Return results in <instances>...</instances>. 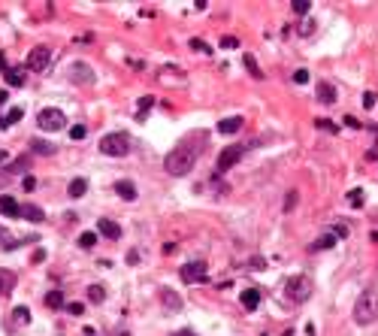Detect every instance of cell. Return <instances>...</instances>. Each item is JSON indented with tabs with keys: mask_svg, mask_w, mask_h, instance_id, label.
I'll return each mask as SVG.
<instances>
[{
	"mask_svg": "<svg viewBox=\"0 0 378 336\" xmlns=\"http://www.w3.org/2000/svg\"><path fill=\"white\" fill-rule=\"evenodd\" d=\"M30 260H33V263H43V260H46V249H37Z\"/></svg>",
	"mask_w": 378,
	"mask_h": 336,
	"instance_id": "cell-43",
	"label": "cell"
},
{
	"mask_svg": "<svg viewBox=\"0 0 378 336\" xmlns=\"http://www.w3.org/2000/svg\"><path fill=\"white\" fill-rule=\"evenodd\" d=\"M154 106V97H142L139 100V109H136V121H146V112Z\"/></svg>",
	"mask_w": 378,
	"mask_h": 336,
	"instance_id": "cell-29",
	"label": "cell"
},
{
	"mask_svg": "<svg viewBox=\"0 0 378 336\" xmlns=\"http://www.w3.org/2000/svg\"><path fill=\"white\" fill-rule=\"evenodd\" d=\"M6 100H9V94H6V91H0V106H3Z\"/></svg>",
	"mask_w": 378,
	"mask_h": 336,
	"instance_id": "cell-51",
	"label": "cell"
},
{
	"mask_svg": "<svg viewBox=\"0 0 378 336\" xmlns=\"http://www.w3.org/2000/svg\"><path fill=\"white\" fill-rule=\"evenodd\" d=\"M333 245H336L333 233H324V236H318V239L312 242V252H327V249H333Z\"/></svg>",
	"mask_w": 378,
	"mask_h": 336,
	"instance_id": "cell-19",
	"label": "cell"
},
{
	"mask_svg": "<svg viewBox=\"0 0 378 336\" xmlns=\"http://www.w3.org/2000/svg\"><path fill=\"white\" fill-rule=\"evenodd\" d=\"M51 64V49L49 46H33L30 55H27V70H33V73H46Z\"/></svg>",
	"mask_w": 378,
	"mask_h": 336,
	"instance_id": "cell-6",
	"label": "cell"
},
{
	"mask_svg": "<svg viewBox=\"0 0 378 336\" xmlns=\"http://www.w3.org/2000/svg\"><path fill=\"white\" fill-rule=\"evenodd\" d=\"M239 128H242V115H230V118L218 121V133H224V136H230V133H236Z\"/></svg>",
	"mask_w": 378,
	"mask_h": 336,
	"instance_id": "cell-13",
	"label": "cell"
},
{
	"mask_svg": "<svg viewBox=\"0 0 378 336\" xmlns=\"http://www.w3.org/2000/svg\"><path fill=\"white\" fill-rule=\"evenodd\" d=\"M354 321L357 324H375L378 321V291H363L354 303Z\"/></svg>",
	"mask_w": 378,
	"mask_h": 336,
	"instance_id": "cell-2",
	"label": "cell"
},
{
	"mask_svg": "<svg viewBox=\"0 0 378 336\" xmlns=\"http://www.w3.org/2000/svg\"><path fill=\"white\" fill-rule=\"evenodd\" d=\"M85 191H88V182H85V179H73V182H70V188H67L70 197H82Z\"/></svg>",
	"mask_w": 378,
	"mask_h": 336,
	"instance_id": "cell-25",
	"label": "cell"
},
{
	"mask_svg": "<svg viewBox=\"0 0 378 336\" xmlns=\"http://www.w3.org/2000/svg\"><path fill=\"white\" fill-rule=\"evenodd\" d=\"M30 149L37 155H55V146L51 143H43V139H30Z\"/></svg>",
	"mask_w": 378,
	"mask_h": 336,
	"instance_id": "cell-27",
	"label": "cell"
},
{
	"mask_svg": "<svg viewBox=\"0 0 378 336\" xmlns=\"http://www.w3.org/2000/svg\"><path fill=\"white\" fill-rule=\"evenodd\" d=\"M0 73H6V55L0 52Z\"/></svg>",
	"mask_w": 378,
	"mask_h": 336,
	"instance_id": "cell-49",
	"label": "cell"
},
{
	"mask_svg": "<svg viewBox=\"0 0 378 336\" xmlns=\"http://www.w3.org/2000/svg\"><path fill=\"white\" fill-rule=\"evenodd\" d=\"M218 46H221V49H236V46H239V40H236V37H224Z\"/></svg>",
	"mask_w": 378,
	"mask_h": 336,
	"instance_id": "cell-41",
	"label": "cell"
},
{
	"mask_svg": "<svg viewBox=\"0 0 378 336\" xmlns=\"http://www.w3.org/2000/svg\"><path fill=\"white\" fill-rule=\"evenodd\" d=\"M97 239H100V236H97L94 231H85V233L79 236V245H82V249H94V245H97Z\"/></svg>",
	"mask_w": 378,
	"mask_h": 336,
	"instance_id": "cell-30",
	"label": "cell"
},
{
	"mask_svg": "<svg viewBox=\"0 0 378 336\" xmlns=\"http://www.w3.org/2000/svg\"><path fill=\"white\" fill-rule=\"evenodd\" d=\"M127 263H139V252H127Z\"/></svg>",
	"mask_w": 378,
	"mask_h": 336,
	"instance_id": "cell-47",
	"label": "cell"
},
{
	"mask_svg": "<svg viewBox=\"0 0 378 336\" xmlns=\"http://www.w3.org/2000/svg\"><path fill=\"white\" fill-rule=\"evenodd\" d=\"M97 233L106 236V239H121V227L115 221H109V218H100L97 221Z\"/></svg>",
	"mask_w": 378,
	"mask_h": 336,
	"instance_id": "cell-11",
	"label": "cell"
},
{
	"mask_svg": "<svg viewBox=\"0 0 378 336\" xmlns=\"http://www.w3.org/2000/svg\"><path fill=\"white\" fill-rule=\"evenodd\" d=\"M88 300H91V303H103V300H106V288L103 285H91V288H88Z\"/></svg>",
	"mask_w": 378,
	"mask_h": 336,
	"instance_id": "cell-28",
	"label": "cell"
},
{
	"mask_svg": "<svg viewBox=\"0 0 378 336\" xmlns=\"http://www.w3.org/2000/svg\"><path fill=\"white\" fill-rule=\"evenodd\" d=\"M173 336H197V333H194V330H188V327H185V330H176V333H173Z\"/></svg>",
	"mask_w": 378,
	"mask_h": 336,
	"instance_id": "cell-48",
	"label": "cell"
},
{
	"mask_svg": "<svg viewBox=\"0 0 378 336\" xmlns=\"http://www.w3.org/2000/svg\"><path fill=\"white\" fill-rule=\"evenodd\" d=\"M330 233H333V239H345V236H348V227H345V224H333Z\"/></svg>",
	"mask_w": 378,
	"mask_h": 336,
	"instance_id": "cell-34",
	"label": "cell"
},
{
	"mask_svg": "<svg viewBox=\"0 0 378 336\" xmlns=\"http://www.w3.org/2000/svg\"><path fill=\"white\" fill-rule=\"evenodd\" d=\"M281 336H294V330H284V333H281Z\"/></svg>",
	"mask_w": 378,
	"mask_h": 336,
	"instance_id": "cell-53",
	"label": "cell"
},
{
	"mask_svg": "<svg viewBox=\"0 0 378 336\" xmlns=\"http://www.w3.org/2000/svg\"><path fill=\"white\" fill-rule=\"evenodd\" d=\"M27 167H30V161L22 155V157H15V161H12V167H6V170H9V173H27Z\"/></svg>",
	"mask_w": 378,
	"mask_h": 336,
	"instance_id": "cell-31",
	"label": "cell"
},
{
	"mask_svg": "<svg viewBox=\"0 0 378 336\" xmlns=\"http://www.w3.org/2000/svg\"><path fill=\"white\" fill-rule=\"evenodd\" d=\"M115 194H118L121 200H136V185L127 182V179H121V182L115 185Z\"/></svg>",
	"mask_w": 378,
	"mask_h": 336,
	"instance_id": "cell-18",
	"label": "cell"
},
{
	"mask_svg": "<svg viewBox=\"0 0 378 336\" xmlns=\"http://www.w3.org/2000/svg\"><path fill=\"white\" fill-rule=\"evenodd\" d=\"M315 91H318V100L321 103H336V88L330 85V82H318V88H315Z\"/></svg>",
	"mask_w": 378,
	"mask_h": 336,
	"instance_id": "cell-15",
	"label": "cell"
},
{
	"mask_svg": "<svg viewBox=\"0 0 378 336\" xmlns=\"http://www.w3.org/2000/svg\"><path fill=\"white\" fill-rule=\"evenodd\" d=\"M3 161H6V152H3V149H0V164H3Z\"/></svg>",
	"mask_w": 378,
	"mask_h": 336,
	"instance_id": "cell-52",
	"label": "cell"
},
{
	"mask_svg": "<svg viewBox=\"0 0 378 336\" xmlns=\"http://www.w3.org/2000/svg\"><path fill=\"white\" fill-rule=\"evenodd\" d=\"M100 152L103 155H109V157H124L130 152V136L127 133H121V130H112V133H106L100 139Z\"/></svg>",
	"mask_w": 378,
	"mask_h": 336,
	"instance_id": "cell-3",
	"label": "cell"
},
{
	"mask_svg": "<svg viewBox=\"0 0 378 336\" xmlns=\"http://www.w3.org/2000/svg\"><path fill=\"white\" fill-rule=\"evenodd\" d=\"M12 285H15V276H12L9 270H0V294L6 297V294L12 291Z\"/></svg>",
	"mask_w": 378,
	"mask_h": 336,
	"instance_id": "cell-21",
	"label": "cell"
},
{
	"mask_svg": "<svg viewBox=\"0 0 378 336\" xmlns=\"http://www.w3.org/2000/svg\"><path fill=\"white\" fill-rule=\"evenodd\" d=\"M191 49H197V52H203V55H209V52H212V49H209V46H206L203 40H191Z\"/></svg>",
	"mask_w": 378,
	"mask_h": 336,
	"instance_id": "cell-39",
	"label": "cell"
},
{
	"mask_svg": "<svg viewBox=\"0 0 378 336\" xmlns=\"http://www.w3.org/2000/svg\"><path fill=\"white\" fill-rule=\"evenodd\" d=\"M297 30H300V37H312L315 33V19H302Z\"/></svg>",
	"mask_w": 378,
	"mask_h": 336,
	"instance_id": "cell-32",
	"label": "cell"
},
{
	"mask_svg": "<svg viewBox=\"0 0 378 336\" xmlns=\"http://www.w3.org/2000/svg\"><path fill=\"white\" fill-rule=\"evenodd\" d=\"M182 279L185 282H203L206 279V263L203 260H191L182 267Z\"/></svg>",
	"mask_w": 378,
	"mask_h": 336,
	"instance_id": "cell-9",
	"label": "cell"
},
{
	"mask_svg": "<svg viewBox=\"0 0 378 336\" xmlns=\"http://www.w3.org/2000/svg\"><path fill=\"white\" fill-rule=\"evenodd\" d=\"M197 157H200V149L194 143H178L167 157H164V170L170 176H188L197 164Z\"/></svg>",
	"mask_w": 378,
	"mask_h": 336,
	"instance_id": "cell-1",
	"label": "cell"
},
{
	"mask_svg": "<svg viewBox=\"0 0 378 336\" xmlns=\"http://www.w3.org/2000/svg\"><path fill=\"white\" fill-rule=\"evenodd\" d=\"M242 61H245V67H248V73H251V76H254V79H263V70L257 67L254 55H242Z\"/></svg>",
	"mask_w": 378,
	"mask_h": 336,
	"instance_id": "cell-26",
	"label": "cell"
},
{
	"mask_svg": "<svg viewBox=\"0 0 378 336\" xmlns=\"http://www.w3.org/2000/svg\"><path fill=\"white\" fill-rule=\"evenodd\" d=\"M263 267H266L263 258H251V260H248V270H263Z\"/></svg>",
	"mask_w": 378,
	"mask_h": 336,
	"instance_id": "cell-40",
	"label": "cell"
},
{
	"mask_svg": "<svg viewBox=\"0 0 378 336\" xmlns=\"http://www.w3.org/2000/svg\"><path fill=\"white\" fill-rule=\"evenodd\" d=\"M12 321L15 324H30V309L27 306H15L12 309Z\"/></svg>",
	"mask_w": 378,
	"mask_h": 336,
	"instance_id": "cell-23",
	"label": "cell"
},
{
	"mask_svg": "<svg viewBox=\"0 0 378 336\" xmlns=\"http://www.w3.org/2000/svg\"><path fill=\"white\" fill-rule=\"evenodd\" d=\"M260 336H266V333H260Z\"/></svg>",
	"mask_w": 378,
	"mask_h": 336,
	"instance_id": "cell-54",
	"label": "cell"
},
{
	"mask_svg": "<svg viewBox=\"0 0 378 336\" xmlns=\"http://www.w3.org/2000/svg\"><path fill=\"white\" fill-rule=\"evenodd\" d=\"M157 79L160 82H164V85H185V73H182V67H164V70H160V73H157Z\"/></svg>",
	"mask_w": 378,
	"mask_h": 336,
	"instance_id": "cell-10",
	"label": "cell"
},
{
	"mask_svg": "<svg viewBox=\"0 0 378 336\" xmlns=\"http://www.w3.org/2000/svg\"><path fill=\"white\" fill-rule=\"evenodd\" d=\"M345 125H348V128H360V121H357L354 115H345Z\"/></svg>",
	"mask_w": 378,
	"mask_h": 336,
	"instance_id": "cell-46",
	"label": "cell"
},
{
	"mask_svg": "<svg viewBox=\"0 0 378 336\" xmlns=\"http://www.w3.org/2000/svg\"><path fill=\"white\" fill-rule=\"evenodd\" d=\"M0 215H9V218H19L22 215V203H15L12 197H0Z\"/></svg>",
	"mask_w": 378,
	"mask_h": 336,
	"instance_id": "cell-12",
	"label": "cell"
},
{
	"mask_svg": "<svg viewBox=\"0 0 378 336\" xmlns=\"http://www.w3.org/2000/svg\"><path fill=\"white\" fill-rule=\"evenodd\" d=\"M309 79H312V76H309V70H297V73H294V82H297V85H305Z\"/></svg>",
	"mask_w": 378,
	"mask_h": 336,
	"instance_id": "cell-37",
	"label": "cell"
},
{
	"mask_svg": "<svg viewBox=\"0 0 378 336\" xmlns=\"http://www.w3.org/2000/svg\"><path fill=\"white\" fill-rule=\"evenodd\" d=\"M160 300H164V303H167L170 309H182V297H178L176 291H170V288H167L164 294H160Z\"/></svg>",
	"mask_w": 378,
	"mask_h": 336,
	"instance_id": "cell-22",
	"label": "cell"
},
{
	"mask_svg": "<svg viewBox=\"0 0 378 336\" xmlns=\"http://www.w3.org/2000/svg\"><path fill=\"white\" fill-rule=\"evenodd\" d=\"M309 9H312V3H305V0H297V3H294L297 15H309Z\"/></svg>",
	"mask_w": 378,
	"mask_h": 336,
	"instance_id": "cell-35",
	"label": "cell"
},
{
	"mask_svg": "<svg viewBox=\"0 0 378 336\" xmlns=\"http://www.w3.org/2000/svg\"><path fill=\"white\" fill-rule=\"evenodd\" d=\"M312 279L309 276H294V279H287V285H284V291H287V297L294 300V303H305V300L312 297Z\"/></svg>",
	"mask_w": 378,
	"mask_h": 336,
	"instance_id": "cell-4",
	"label": "cell"
},
{
	"mask_svg": "<svg viewBox=\"0 0 378 336\" xmlns=\"http://www.w3.org/2000/svg\"><path fill=\"white\" fill-rule=\"evenodd\" d=\"M242 157V146H227L221 155H218V167H215V179H218V176H224L233 164H236Z\"/></svg>",
	"mask_w": 378,
	"mask_h": 336,
	"instance_id": "cell-8",
	"label": "cell"
},
{
	"mask_svg": "<svg viewBox=\"0 0 378 336\" xmlns=\"http://www.w3.org/2000/svg\"><path fill=\"white\" fill-rule=\"evenodd\" d=\"M348 203L351 206H363V191H351L348 194Z\"/></svg>",
	"mask_w": 378,
	"mask_h": 336,
	"instance_id": "cell-36",
	"label": "cell"
},
{
	"mask_svg": "<svg viewBox=\"0 0 378 336\" xmlns=\"http://www.w3.org/2000/svg\"><path fill=\"white\" fill-rule=\"evenodd\" d=\"M37 188V179H33V176H25V191H33Z\"/></svg>",
	"mask_w": 378,
	"mask_h": 336,
	"instance_id": "cell-45",
	"label": "cell"
},
{
	"mask_svg": "<svg viewBox=\"0 0 378 336\" xmlns=\"http://www.w3.org/2000/svg\"><path fill=\"white\" fill-rule=\"evenodd\" d=\"M64 309H67L70 315H85V306H82V303H67Z\"/></svg>",
	"mask_w": 378,
	"mask_h": 336,
	"instance_id": "cell-38",
	"label": "cell"
},
{
	"mask_svg": "<svg viewBox=\"0 0 378 336\" xmlns=\"http://www.w3.org/2000/svg\"><path fill=\"white\" fill-rule=\"evenodd\" d=\"M315 128L330 130V133H339V125H333V121H327V118H315Z\"/></svg>",
	"mask_w": 378,
	"mask_h": 336,
	"instance_id": "cell-33",
	"label": "cell"
},
{
	"mask_svg": "<svg viewBox=\"0 0 378 336\" xmlns=\"http://www.w3.org/2000/svg\"><path fill=\"white\" fill-rule=\"evenodd\" d=\"M37 125H40L43 130H49V133H55V130H64V128H67V115L51 106V109H43V112H40Z\"/></svg>",
	"mask_w": 378,
	"mask_h": 336,
	"instance_id": "cell-5",
	"label": "cell"
},
{
	"mask_svg": "<svg viewBox=\"0 0 378 336\" xmlns=\"http://www.w3.org/2000/svg\"><path fill=\"white\" fill-rule=\"evenodd\" d=\"M25 115V109H22V106H15V109H9V115H3V118H0V128H9V125H15V121H19Z\"/></svg>",
	"mask_w": 378,
	"mask_h": 336,
	"instance_id": "cell-24",
	"label": "cell"
},
{
	"mask_svg": "<svg viewBox=\"0 0 378 336\" xmlns=\"http://www.w3.org/2000/svg\"><path fill=\"white\" fill-rule=\"evenodd\" d=\"M19 218H25V221H33V224H40L43 218H46V212L40 209V206H33V203H25L22 206V215Z\"/></svg>",
	"mask_w": 378,
	"mask_h": 336,
	"instance_id": "cell-14",
	"label": "cell"
},
{
	"mask_svg": "<svg viewBox=\"0 0 378 336\" xmlns=\"http://www.w3.org/2000/svg\"><path fill=\"white\" fill-rule=\"evenodd\" d=\"M70 136H73V139H85V128H82V125H76L73 130H70Z\"/></svg>",
	"mask_w": 378,
	"mask_h": 336,
	"instance_id": "cell-42",
	"label": "cell"
},
{
	"mask_svg": "<svg viewBox=\"0 0 378 336\" xmlns=\"http://www.w3.org/2000/svg\"><path fill=\"white\" fill-rule=\"evenodd\" d=\"M242 306H245L248 312H254V309L260 306V291H257V288H248V291H242Z\"/></svg>",
	"mask_w": 378,
	"mask_h": 336,
	"instance_id": "cell-17",
	"label": "cell"
},
{
	"mask_svg": "<svg viewBox=\"0 0 378 336\" xmlns=\"http://www.w3.org/2000/svg\"><path fill=\"white\" fill-rule=\"evenodd\" d=\"M363 106H366V109H372V106H375V94H372V91L363 94Z\"/></svg>",
	"mask_w": 378,
	"mask_h": 336,
	"instance_id": "cell-44",
	"label": "cell"
},
{
	"mask_svg": "<svg viewBox=\"0 0 378 336\" xmlns=\"http://www.w3.org/2000/svg\"><path fill=\"white\" fill-rule=\"evenodd\" d=\"M46 306H49V309H64V306H67V303H64V294H61L58 288L49 291V294H46Z\"/></svg>",
	"mask_w": 378,
	"mask_h": 336,
	"instance_id": "cell-20",
	"label": "cell"
},
{
	"mask_svg": "<svg viewBox=\"0 0 378 336\" xmlns=\"http://www.w3.org/2000/svg\"><path fill=\"white\" fill-rule=\"evenodd\" d=\"M6 85H12V88H22L25 85V67H6Z\"/></svg>",
	"mask_w": 378,
	"mask_h": 336,
	"instance_id": "cell-16",
	"label": "cell"
},
{
	"mask_svg": "<svg viewBox=\"0 0 378 336\" xmlns=\"http://www.w3.org/2000/svg\"><path fill=\"white\" fill-rule=\"evenodd\" d=\"M3 239H9V231H6L3 224H0V242H3Z\"/></svg>",
	"mask_w": 378,
	"mask_h": 336,
	"instance_id": "cell-50",
	"label": "cell"
},
{
	"mask_svg": "<svg viewBox=\"0 0 378 336\" xmlns=\"http://www.w3.org/2000/svg\"><path fill=\"white\" fill-rule=\"evenodd\" d=\"M70 79H73L76 85H94V82H97V73L91 70V64L73 61V64H70Z\"/></svg>",
	"mask_w": 378,
	"mask_h": 336,
	"instance_id": "cell-7",
	"label": "cell"
}]
</instances>
